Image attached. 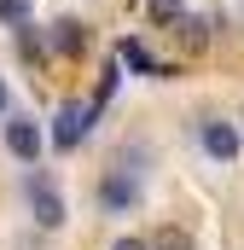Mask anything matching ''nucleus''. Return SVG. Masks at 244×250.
<instances>
[{
    "label": "nucleus",
    "instance_id": "nucleus-1",
    "mask_svg": "<svg viewBox=\"0 0 244 250\" xmlns=\"http://www.w3.org/2000/svg\"><path fill=\"white\" fill-rule=\"evenodd\" d=\"M23 192H29V209H35L41 227H64V198H59V187H53L47 175H29Z\"/></svg>",
    "mask_w": 244,
    "mask_h": 250
},
{
    "label": "nucleus",
    "instance_id": "nucleus-2",
    "mask_svg": "<svg viewBox=\"0 0 244 250\" xmlns=\"http://www.w3.org/2000/svg\"><path fill=\"white\" fill-rule=\"evenodd\" d=\"M93 111H99V105H64L59 128H53V146H59V151H76V146L87 140V128H93Z\"/></svg>",
    "mask_w": 244,
    "mask_h": 250
},
{
    "label": "nucleus",
    "instance_id": "nucleus-3",
    "mask_svg": "<svg viewBox=\"0 0 244 250\" xmlns=\"http://www.w3.org/2000/svg\"><path fill=\"white\" fill-rule=\"evenodd\" d=\"M99 204H105L111 215H128V209L140 204V181H134L128 169H111V175L99 181Z\"/></svg>",
    "mask_w": 244,
    "mask_h": 250
},
{
    "label": "nucleus",
    "instance_id": "nucleus-4",
    "mask_svg": "<svg viewBox=\"0 0 244 250\" xmlns=\"http://www.w3.org/2000/svg\"><path fill=\"white\" fill-rule=\"evenodd\" d=\"M41 146H47V134L35 128V117H12V123H6V151H12L18 163H35Z\"/></svg>",
    "mask_w": 244,
    "mask_h": 250
},
{
    "label": "nucleus",
    "instance_id": "nucleus-5",
    "mask_svg": "<svg viewBox=\"0 0 244 250\" xmlns=\"http://www.w3.org/2000/svg\"><path fill=\"white\" fill-rule=\"evenodd\" d=\"M87 41H93V23H81V18H59L53 23V47H59L64 59H81Z\"/></svg>",
    "mask_w": 244,
    "mask_h": 250
},
{
    "label": "nucleus",
    "instance_id": "nucleus-6",
    "mask_svg": "<svg viewBox=\"0 0 244 250\" xmlns=\"http://www.w3.org/2000/svg\"><path fill=\"white\" fill-rule=\"evenodd\" d=\"M203 151L221 163H239V128L233 123H203Z\"/></svg>",
    "mask_w": 244,
    "mask_h": 250
},
{
    "label": "nucleus",
    "instance_id": "nucleus-7",
    "mask_svg": "<svg viewBox=\"0 0 244 250\" xmlns=\"http://www.w3.org/2000/svg\"><path fill=\"white\" fill-rule=\"evenodd\" d=\"M117 59H122V64H134L140 76H169L163 64H157L151 53H145V41H122V47H117Z\"/></svg>",
    "mask_w": 244,
    "mask_h": 250
},
{
    "label": "nucleus",
    "instance_id": "nucleus-8",
    "mask_svg": "<svg viewBox=\"0 0 244 250\" xmlns=\"http://www.w3.org/2000/svg\"><path fill=\"white\" fill-rule=\"evenodd\" d=\"M151 250H198V245H192V233H186V227H175V221H169V227H157Z\"/></svg>",
    "mask_w": 244,
    "mask_h": 250
},
{
    "label": "nucleus",
    "instance_id": "nucleus-9",
    "mask_svg": "<svg viewBox=\"0 0 244 250\" xmlns=\"http://www.w3.org/2000/svg\"><path fill=\"white\" fill-rule=\"evenodd\" d=\"M175 29H181V47H186V53H203V41H209V35H203V29H209L203 18H181Z\"/></svg>",
    "mask_w": 244,
    "mask_h": 250
},
{
    "label": "nucleus",
    "instance_id": "nucleus-10",
    "mask_svg": "<svg viewBox=\"0 0 244 250\" xmlns=\"http://www.w3.org/2000/svg\"><path fill=\"white\" fill-rule=\"evenodd\" d=\"M18 59H29V64H41V59H47V47H41V35H35L29 23H18Z\"/></svg>",
    "mask_w": 244,
    "mask_h": 250
},
{
    "label": "nucleus",
    "instance_id": "nucleus-11",
    "mask_svg": "<svg viewBox=\"0 0 244 250\" xmlns=\"http://www.w3.org/2000/svg\"><path fill=\"white\" fill-rule=\"evenodd\" d=\"M151 23H181V0H151Z\"/></svg>",
    "mask_w": 244,
    "mask_h": 250
},
{
    "label": "nucleus",
    "instance_id": "nucleus-12",
    "mask_svg": "<svg viewBox=\"0 0 244 250\" xmlns=\"http://www.w3.org/2000/svg\"><path fill=\"white\" fill-rule=\"evenodd\" d=\"M0 23H29V0H0Z\"/></svg>",
    "mask_w": 244,
    "mask_h": 250
},
{
    "label": "nucleus",
    "instance_id": "nucleus-13",
    "mask_svg": "<svg viewBox=\"0 0 244 250\" xmlns=\"http://www.w3.org/2000/svg\"><path fill=\"white\" fill-rule=\"evenodd\" d=\"M117 64H105V76H99V87H93V105H105V99H111V93H117Z\"/></svg>",
    "mask_w": 244,
    "mask_h": 250
},
{
    "label": "nucleus",
    "instance_id": "nucleus-14",
    "mask_svg": "<svg viewBox=\"0 0 244 250\" xmlns=\"http://www.w3.org/2000/svg\"><path fill=\"white\" fill-rule=\"evenodd\" d=\"M111 250H151V239H140V233H122Z\"/></svg>",
    "mask_w": 244,
    "mask_h": 250
},
{
    "label": "nucleus",
    "instance_id": "nucleus-15",
    "mask_svg": "<svg viewBox=\"0 0 244 250\" xmlns=\"http://www.w3.org/2000/svg\"><path fill=\"white\" fill-rule=\"evenodd\" d=\"M6 105H12V93H6V82H0V117H6Z\"/></svg>",
    "mask_w": 244,
    "mask_h": 250
}]
</instances>
